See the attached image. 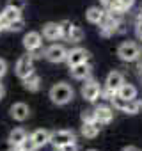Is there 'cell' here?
I'll return each mask as SVG.
<instances>
[{"mask_svg": "<svg viewBox=\"0 0 142 151\" xmlns=\"http://www.w3.org/2000/svg\"><path fill=\"white\" fill-rule=\"evenodd\" d=\"M73 87L69 84H64V82H59L55 84L52 89H50V100L55 103V105H66L73 100Z\"/></svg>", "mask_w": 142, "mask_h": 151, "instance_id": "obj_1", "label": "cell"}, {"mask_svg": "<svg viewBox=\"0 0 142 151\" xmlns=\"http://www.w3.org/2000/svg\"><path fill=\"white\" fill-rule=\"evenodd\" d=\"M117 57L121 60H124V62H133V60H137L140 57V48L133 41H124L117 48Z\"/></svg>", "mask_w": 142, "mask_h": 151, "instance_id": "obj_2", "label": "cell"}, {"mask_svg": "<svg viewBox=\"0 0 142 151\" xmlns=\"http://www.w3.org/2000/svg\"><path fill=\"white\" fill-rule=\"evenodd\" d=\"M110 100H112V103H114V109H117V110H121V112L137 114V112L140 110V103H138L137 100H124V98H121L117 93H115Z\"/></svg>", "mask_w": 142, "mask_h": 151, "instance_id": "obj_3", "label": "cell"}, {"mask_svg": "<svg viewBox=\"0 0 142 151\" xmlns=\"http://www.w3.org/2000/svg\"><path fill=\"white\" fill-rule=\"evenodd\" d=\"M123 84H124L123 73H119V71H110V73H108V77H107V80H105V89H107L108 100L119 91V87H121Z\"/></svg>", "mask_w": 142, "mask_h": 151, "instance_id": "obj_4", "label": "cell"}, {"mask_svg": "<svg viewBox=\"0 0 142 151\" xmlns=\"http://www.w3.org/2000/svg\"><path fill=\"white\" fill-rule=\"evenodd\" d=\"M50 142L53 144L55 149L62 147L64 144H69V142H75V133L71 130H55L50 133Z\"/></svg>", "mask_w": 142, "mask_h": 151, "instance_id": "obj_5", "label": "cell"}, {"mask_svg": "<svg viewBox=\"0 0 142 151\" xmlns=\"http://www.w3.org/2000/svg\"><path fill=\"white\" fill-rule=\"evenodd\" d=\"M34 71V55H22L16 62V75L23 80L25 77H29V75Z\"/></svg>", "mask_w": 142, "mask_h": 151, "instance_id": "obj_6", "label": "cell"}, {"mask_svg": "<svg viewBox=\"0 0 142 151\" xmlns=\"http://www.w3.org/2000/svg\"><path fill=\"white\" fill-rule=\"evenodd\" d=\"M18 18H22V7L11 4V6H7V7L2 11V14H0V27H2V29H7V25H9L11 22L18 20Z\"/></svg>", "mask_w": 142, "mask_h": 151, "instance_id": "obj_7", "label": "cell"}, {"mask_svg": "<svg viewBox=\"0 0 142 151\" xmlns=\"http://www.w3.org/2000/svg\"><path fill=\"white\" fill-rule=\"evenodd\" d=\"M44 57H46L50 62H53V64H57V62H64L66 57H67V50H66L62 45H52L50 48H46Z\"/></svg>", "mask_w": 142, "mask_h": 151, "instance_id": "obj_8", "label": "cell"}, {"mask_svg": "<svg viewBox=\"0 0 142 151\" xmlns=\"http://www.w3.org/2000/svg\"><path fill=\"white\" fill-rule=\"evenodd\" d=\"M89 59V52L84 50V48H73L67 52V57H66V62L67 66H77V64H82V62H87Z\"/></svg>", "mask_w": 142, "mask_h": 151, "instance_id": "obj_9", "label": "cell"}, {"mask_svg": "<svg viewBox=\"0 0 142 151\" xmlns=\"http://www.w3.org/2000/svg\"><path fill=\"white\" fill-rule=\"evenodd\" d=\"M82 96L87 101H96L101 96V87L98 86V82L91 80V82H87V84L82 86Z\"/></svg>", "mask_w": 142, "mask_h": 151, "instance_id": "obj_10", "label": "cell"}, {"mask_svg": "<svg viewBox=\"0 0 142 151\" xmlns=\"http://www.w3.org/2000/svg\"><path fill=\"white\" fill-rule=\"evenodd\" d=\"M41 43H43V37H41L39 32H29V34H25V37H23V46H25V50H27L29 53L39 50V48H41Z\"/></svg>", "mask_w": 142, "mask_h": 151, "instance_id": "obj_11", "label": "cell"}, {"mask_svg": "<svg viewBox=\"0 0 142 151\" xmlns=\"http://www.w3.org/2000/svg\"><path fill=\"white\" fill-rule=\"evenodd\" d=\"M43 37L50 39V41H57L62 37V27L60 23L57 22H48L44 27H43Z\"/></svg>", "mask_w": 142, "mask_h": 151, "instance_id": "obj_12", "label": "cell"}, {"mask_svg": "<svg viewBox=\"0 0 142 151\" xmlns=\"http://www.w3.org/2000/svg\"><path fill=\"white\" fill-rule=\"evenodd\" d=\"M69 73L75 80H85L91 77V66L87 62H82V64H77V66H71L69 68Z\"/></svg>", "mask_w": 142, "mask_h": 151, "instance_id": "obj_13", "label": "cell"}, {"mask_svg": "<svg viewBox=\"0 0 142 151\" xmlns=\"http://www.w3.org/2000/svg\"><path fill=\"white\" fill-rule=\"evenodd\" d=\"M29 116H30V109H29L27 103L18 101V103H14V105L11 107V117H13V119H16V121H25V119H29Z\"/></svg>", "mask_w": 142, "mask_h": 151, "instance_id": "obj_14", "label": "cell"}, {"mask_svg": "<svg viewBox=\"0 0 142 151\" xmlns=\"http://www.w3.org/2000/svg\"><path fill=\"white\" fill-rule=\"evenodd\" d=\"M94 112H96V121L100 124H108L114 117V110L110 107H98Z\"/></svg>", "mask_w": 142, "mask_h": 151, "instance_id": "obj_15", "label": "cell"}, {"mask_svg": "<svg viewBox=\"0 0 142 151\" xmlns=\"http://www.w3.org/2000/svg\"><path fill=\"white\" fill-rule=\"evenodd\" d=\"M105 11L103 9H100V7H89L87 9V13H85V18H87V22L89 23H94V25H100L101 23V20L105 18Z\"/></svg>", "mask_w": 142, "mask_h": 151, "instance_id": "obj_16", "label": "cell"}, {"mask_svg": "<svg viewBox=\"0 0 142 151\" xmlns=\"http://www.w3.org/2000/svg\"><path fill=\"white\" fill-rule=\"evenodd\" d=\"M100 128H101V124L98 123V121H93V123H84L82 124V135L85 137V139H94L98 133H100Z\"/></svg>", "mask_w": 142, "mask_h": 151, "instance_id": "obj_17", "label": "cell"}, {"mask_svg": "<svg viewBox=\"0 0 142 151\" xmlns=\"http://www.w3.org/2000/svg\"><path fill=\"white\" fill-rule=\"evenodd\" d=\"M30 137H32V140H34V144H36L37 147H43L44 144L50 142V132H48V130H43V128H41V130H36Z\"/></svg>", "mask_w": 142, "mask_h": 151, "instance_id": "obj_18", "label": "cell"}, {"mask_svg": "<svg viewBox=\"0 0 142 151\" xmlns=\"http://www.w3.org/2000/svg\"><path fill=\"white\" fill-rule=\"evenodd\" d=\"M39 86H41V80H39V77L32 71L29 77H25L23 78V87L27 89V91H32V93H36L37 89H39Z\"/></svg>", "mask_w": 142, "mask_h": 151, "instance_id": "obj_19", "label": "cell"}, {"mask_svg": "<svg viewBox=\"0 0 142 151\" xmlns=\"http://www.w3.org/2000/svg\"><path fill=\"white\" fill-rule=\"evenodd\" d=\"M117 94H119L121 98H124V100H135V98H137V87L131 86V84H126V82H124V84L119 87Z\"/></svg>", "mask_w": 142, "mask_h": 151, "instance_id": "obj_20", "label": "cell"}, {"mask_svg": "<svg viewBox=\"0 0 142 151\" xmlns=\"http://www.w3.org/2000/svg\"><path fill=\"white\" fill-rule=\"evenodd\" d=\"M27 137V132L23 128H14L11 133H9V144L11 146H20Z\"/></svg>", "mask_w": 142, "mask_h": 151, "instance_id": "obj_21", "label": "cell"}, {"mask_svg": "<svg viewBox=\"0 0 142 151\" xmlns=\"http://www.w3.org/2000/svg\"><path fill=\"white\" fill-rule=\"evenodd\" d=\"M66 39L71 41V43H80V41L84 39V30H82V27H78V25H71V30H69V34H67Z\"/></svg>", "mask_w": 142, "mask_h": 151, "instance_id": "obj_22", "label": "cell"}, {"mask_svg": "<svg viewBox=\"0 0 142 151\" xmlns=\"http://www.w3.org/2000/svg\"><path fill=\"white\" fill-rule=\"evenodd\" d=\"M20 147H22V151H36V149H37V146L34 144V140H32L30 135L25 137V140L20 144Z\"/></svg>", "mask_w": 142, "mask_h": 151, "instance_id": "obj_23", "label": "cell"}, {"mask_svg": "<svg viewBox=\"0 0 142 151\" xmlns=\"http://www.w3.org/2000/svg\"><path fill=\"white\" fill-rule=\"evenodd\" d=\"M23 27H25V22H23V18H18V20L11 22V23L7 25V29H9V30H13V32H18V30H22Z\"/></svg>", "mask_w": 142, "mask_h": 151, "instance_id": "obj_24", "label": "cell"}, {"mask_svg": "<svg viewBox=\"0 0 142 151\" xmlns=\"http://www.w3.org/2000/svg\"><path fill=\"white\" fill-rule=\"evenodd\" d=\"M96 121V112L94 110H84L82 112V123H93Z\"/></svg>", "mask_w": 142, "mask_h": 151, "instance_id": "obj_25", "label": "cell"}, {"mask_svg": "<svg viewBox=\"0 0 142 151\" xmlns=\"http://www.w3.org/2000/svg\"><path fill=\"white\" fill-rule=\"evenodd\" d=\"M115 2H117V4H119L123 9H124V11H128V9H130L133 4H135V0H115Z\"/></svg>", "mask_w": 142, "mask_h": 151, "instance_id": "obj_26", "label": "cell"}, {"mask_svg": "<svg viewBox=\"0 0 142 151\" xmlns=\"http://www.w3.org/2000/svg\"><path fill=\"white\" fill-rule=\"evenodd\" d=\"M60 27H62V37H67V34H69V30H71V23H69V22H62Z\"/></svg>", "mask_w": 142, "mask_h": 151, "instance_id": "obj_27", "label": "cell"}, {"mask_svg": "<svg viewBox=\"0 0 142 151\" xmlns=\"http://www.w3.org/2000/svg\"><path fill=\"white\" fill-rule=\"evenodd\" d=\"M59 151H78V149H77L75 142H69V144H64L62 147H59Z\"/></svg>", "mask_w": 142, "mask_h": 151, "instance_id": "obj_28", "label": "cell"}, {"mask_svg": "<svg viewBox=\"0 0 142 151\" xmlns=\"http://www.w3.org/2000/svg\"><path fill=\"white\" fill-rule=\"evenodd\" d=\"M6 71H7V62L4 59H0V78L6 75Z\"/></svg>", "mask_w": 142, "mask_h": 151, "instance_id": "obj_29", "label": "cell"}, {"mask_svg": "<svg viewBox=\"0 0 142 151\" xmlns=\"http://www.w3.org/2000/svg\"><path fill=\"white\" fill-rule=\"evenodd\" d=\"M100 2L105 6V9H112L114 4H115V0H100Z\"/></svg>", "mask_w": 142, "mask_h": 151, "instance_id": "obj_30", "label": "cell"}, {"mask_svg": "<svg viewBox=\"0 0 142 151\" xmlns=\"http://www.w3.org/2000/svg\"><path fill=\"white\" fill-rule=\"evenodd\" d=\"M137 36L142 39V23H137Z\"/></svg>", "mask_w": 142, "mask_h": 151, "instance_id": "obj_31", "label": "cell"}, {"mask_svg": "<svg viewBox=\"0 0 142 151\" xmlns=\"http://www.w3.org/2000/svg\"><path fill=\"white\" fill-rule=\"evenodd\" d=\"M123 151H138V149H137L135 146H126V147H124Z\"/></svg>", "mask_w": 142, "mask_h": 151, "instance_id": "obj_32", "label": "cell"}, {"mask_svg": "<svg viewBox=\"0 0 142 151\" xmlns=\"http://www.w3.org/2000/svg\"><path fill=\"white\" fill-rule=\"evenodd\" d=\"M4 94H6V89H4V86H2V84H0V100L4 98Z\"/></svg>", "mask_w": 142, "mask_h": 151, "instance_id": "obj_33", "label": "cell"}, {"mask_svg": "<svg viewBox=\"0 0 142 151\" xmlns=\"http://www.w3.org/2000/svg\"><path fill=\"white\" fill-rule=\"evenodd\" d=\"M9 151H22V147H20V146H11Z\"/></svg>", "mask_w": 142, "mask_h": 151, "instance_id": "obj_34", "label": "cell"}, {"mask_svg": "<svg viewBox=\"0 0 142 151\" xmlns=\"http://www.w3.org/2000/svg\"><path fill=\"white\" fill-rule=\"evenodd\" d=\"M138 69H140V73H142V60L138 62Z\"/></svg>", "mask_w": 142, "mask_h": 151, "instance_id": "obj_35", "label": "cell"}, {"mask_svg": "<svg viewBox=\"0 0 142 151\" xmlns=\"http://www.w3.org/2000/svg\"><path fill=\"white\" fill-rule=\"evenodd\" d=\"M89 151H96V149H89Z\"/></svg>", "mask_w": 142, "mask_h": 151, "instance_id": "obj_36", "label": "cell"}, {"mask_svg": "<svg viewBox=\"0 0 142 151\" xmlns=\"http://www.w3.org/2000/svg\"><path fill=\"white\" fill-rule=\"evenodd\" d=\"M140 11H142V6H140Z\"/></svg>", "mask_w": 142, "mask_h": 151, "instance_id": "obj_37", "label": "cell"}, {"mask_svg": "<svg viewBox=\"0 0 142 151\" xmlns=\"http://www.w3.org/2000/svg\"><path fill=\"white\" fill-rule=\"evenodd\" d=\"M0 30H2V27H0Z\"/></svg>", "mask_w": 142, "mask_h": 151, "instance_id": "obj_38", "label": "cell"}]
</instances>
